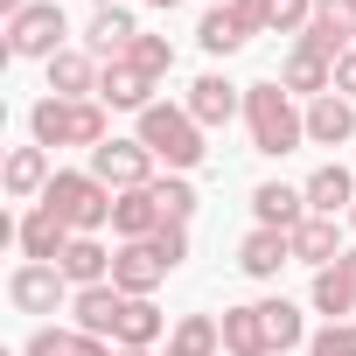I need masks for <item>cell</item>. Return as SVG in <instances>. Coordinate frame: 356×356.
Returning a JSON list of instances; mask_svg holds the SVG:
<instances>
[{"instance_id":"obj_29","label":"cell","mask_w":356,"mask_h":356,"mask_svg":"<svg viewBox=\"0 0 356 356\" xmlns=\"http://www.w3.org/2000/svg\"><path fill=\"white\" fill-rule=\"evenodd\" d=\"M259 321H266V349H273V356H286V349H300V342H307V321H300V307H293L286 293L259 300Z\"/></svg>"},{"instance_id":"obj_41","label":"cell","mask_w":356,"mask_h":356,"mask_svg":"<svg viewBox=\"0 0 356 356\" xmlns=\"http://www.w3.org/2000/svg\"><path fill=\"white\" fill-rule=\"evenodd\" d=\"M147 8H161V15H168V8H175V0H147Z\"/></svg>"},{"instance_id":"obj_30","label":"cell","mask_w":356,"mask_h":356,"mask_svg":"<svg viewBox=\"0 0 356 356\" xmlns=\"http://www.w3.org/2000/svg\"><path fill=\"white\" fill-rule=\"evenodd\" d=\"M196 42H203V56H238V49L252 42V29H245L231 8H210V15L196 22Z\"/></svg>"},{"instance_id":"obj_6","label":"cell","mask_w":356,"mask_h":356,"mask_svg":"<svg viewBox=\"0 0 356 356\" xmlns=\"http://www.w3.org/2000/svg\"><path fill=\"white\" fill-rule=\"evenodd\" d=\"M8 300H15V314H56V307H70V300H77V286H70L56 266L22 259V266L8 273Z\"/></svg>"},{"instance_id":"obj_21","label":"cell","mask_w":356,"mask_h":356,"mask_svg":"<svg viewBox=\"0 0 356 356\" xmlns=\"http://www.w3.org/2000/svg\"><path fill=\"white\" fill-rule=\"evenodd\" d=\"M42 70H49V98H98V77H105V63L91 49H63Z\"/></svg>"},{"instance_id":"obj_10","label":"cell","mask_w":356,"mask_h":356,"mask_svg":"<svg viewBox=\"0 0 356 356\" xmlns=\"http://www.w3.org/2000/svg\"><path fill=\"white\" fill-rule=\"evenodd\" d=\"M307 300H314V314H328V321H356V245H349L335 266L314 273Z\"/></svg>"},{"instance_id":"obj_22","label":"cell","mask_w":356,"mask_h":356,"mask_svg":"<svg viewBox=\"0 0 356 356\" xmlns=\"http://www.w3.org/2000/svg\"><path fill=\"white\" fill-rule=\"evenodd\" d=\"M307 140H314V147H349V140H356V105H349L342 91L314 98V105H307Z\"/></svg>"},{"instance_id":"obj_18","label":"cell","mask_w":356,"mask_h":356,"mask_svg":"<svg viewBox=\"0 0 356 356\" xmlns=\"http://www.w3.org/2000/svg\"><path fill=\"white\" fill-rule=\"evenodd\" d=\"M280 84H286L293 98H307V105H314V98H328V91H335V63H328V56H314L307 42H293V49H286V63H280Z\"/></svg>"},{"instance_id":"obj_4","label":"cell","mask_w":356,"mask_h":356,"mask_svg":"<svg viewBox=\"0 0 356 356\" xmlns=\"http://www.w3.org/2000/svg\"><path fill=\"white\" fill-rule=\"evenodd\" d=\"M112 203H119V196L98 182L91 168H56V182L42 189V210H56L77 238H98V231L112 224Z\"/></svg>"},{"instance_id":"obj_5","label":"cell","mask_w":356,"mask_h":356,"mask_svg":"<svg viewBox=\"0 0 356 356\" xmlns=\"http://www.w3.org/2000/svg\"><path fill=\"white\" fill-rule=\"evenodd\" d=\"M70 49V15L56 8V0H35L29 15L8 22V56L15 63H56Z\"/></svg>"},{"instance_id":"obj_37","label":"cell","mask_w":356,"mask_h":356,"mask_svg":"<svg viewBox=\"0 0 356 356\" xmlns=\"http://www.w3.org/2000/svg\"><path fill=\"white\" fill-rule=\"evenodd\" d=\"M231 15H238L252 35H266V29H273V22H266V0H231Z\"/></svg>"},{"instance_id":"obj_20","label":"cell","mask_w":356,"mask_h":356,"mask_svg":"<svg viewBox=\"0 0 356 356\" xmlns=\"http://www.w3.org/2000/svg\"><path fill=\"white\" fill-rule=\"evenodd\" d=\"M238 266H245L252 280H280V266H293V231H266V224H252L245 245H238Z\"/></svg>"},{"instance_id":"obj_23","label":"cell","mask_w":356,"mask_h":356,"mask_svg":"<svg viewBox=\"0 0 356 356\" xmlns=\"http://www.w3.org/2000/svg\"><path fill=\"white\" fill-rule=\"evenodd\" d=\"M349 245H342V217H307L300 231H293V266H335Z\"/></svg>"},{"instance_id":"obj_12","label":"cell","mask_w":356,"mask_h":356,"mask_svg":"<svg viewBox=\"0 0 356 356\" xmlns=\"http://www.w3.org/2000/svg\"><path fill=\"white\" fill-rule=\"evenodd\" d=\"M168 273H175V266H168L154 245H119V252H112V286L133 293V300H154V286H161Z\"/></svg>"},{"instance_id":"obj_8","label":"cell","mask_w":356,"mask_h":356,"mask_svg":"<svg viewBox=\"0 0 356 356\" xmlns=\"http://www.w3.org/2000/svg\"><path fill=\"white\" fill-rule=\"evenodd\" d=\"M293 42H307L314 56L342 63V56L356 49V0H314V22H307Z\"/></svg>"},{"instance_id":"obj_2","label":"cell","mask_w":356,"mask_h":356,"mask_svg":"<svg viewBox=\"0 0 356 356\" xmlns=\"http://www.w3.org/2000/svg\"><path fill=\"white\" fill-rule=\"evenodd\" d=\"M133 140H140L154 161H168V175H189V168H203V154H210V147H203L210 133L196 126V112H189V105H168V98H154V105L133 119Z\"/></svg>"},{"instance_id":"obj_35","label":"cell","mask_w":356,"mask_h":356,"mask_svg":"<svg viewBox=\"0 0 356 356\" xmlns=\"http://www.w3.org/2000/svg\"><path fill=\"white\" fill-rule=\"evenodd\" d=\"M266 22H273V35H300L314 22V0H266Z\"/></svg>"},{"instance_id":"obj_40","label":"cell","mask_w":356,"mask_h":356,"mask_svg":"<svg viewBox=\"0 0 356 356\" xmlns=\"http://www.w3.org/2000/svg\"><path fill=\"white\" fill-rule=\"evenodd\" d=\"M91 8H126V0H91Z\"/></svg>"},{"instance_id":"obj_9","label":"cell","mask_w":356,"mask_h":356,"mask_svg":"<svg viewBox=\"0 0 356 356\" xmlns=\"http://www.w3.org/2000/svg\"><path fill=\"white\" fill-rule=\"evenodd\" d=\"M189 112H196V126L210 133V126H231V119H245V84H231L224 70H203L196 84H189V98H182Z\"/></svg>"},{"instance_id":"obj_44","label":"cell","mask_w":356,"mask_h":356,"mask_svg":"<svg viewBox=\"0 0 356 356\" xmlns=\"http://www.w3.org/2000/svg\"><path fill=\"white\" fill-rule=\"evenodd\" d=\"M349 231H356V210H349Z\"/></svg>"},{"instance_id":"obj_33","label":"cell","mask_w":356,"mask_h":356,"mask_svg":"<svg viewBox=\"0 0 356 356\" xmlns=\"http://www.w3.org/2000/svg\"><path fill=\"white\" fill-rule=\"evenodd\" d=\"M126 63H140V70H147V77H154V84H161V77H168V70H175V42H168V35H140V42H133V56H126Z\"/></svg>"},{"instance_id":"obj_26","label":"cell","mask_w":356,"mask_h":356,"mask_svg":"<svg viewBox=\"0 0 356 356\" xmlns=\"http://www.w3.org/2000/svg\"><path fill=\"white\" fill-rule=\"evenodd\" d=\"M22 356H119L105 335H84V328H35L29 342H22Z\"/></svg>"},{"instance_id":"obj_7","label":"cell","mask_w":356,"mask_h":356,"mask_svg":"<svg viewBox=\"0 0 356 356\" xmlns=\"http://www.w3.org/2000/svg\"><path fill=\"white\" fill-rule=\"evenodd\" d=\"M91 175L112 189V196H126V189H147L154 182V154L140 147V140H105V147H91Z\"/></svg>"},{"instance_id":"obj_42","label":"cell","mask_w":356,"mask_h":356,"mask_svg":"<svg viewBox=\"0 0 356 356\" xmlns=\"http://www.w3.org/2000/svg\"><path fill=\"white\" fill-rule=\"evenodd\" d=\"M119 356H154V349H119Z\"/></svg>"},{"instance_id":"obj_27","label":"cell","mask_w":356,"mask_h":356,"mask_svg":"<svg viewBox=\"0 0 356 356\" xmlns=\"http://www.w3.org/2000/svg\"><path fill=\"white\" fill-rule=\"evenodd\" d=\"M56 273H63L70 286H105V280H112V252H105L98 238H70L63 259H56Z\"/></svg>"},{"instance_id":"obj_36","label":"cell","mask_w":356,"mask_h":356,"mask_svg":"<svg viewBox=\"0 0 356 356\" xmlns=\"http://www.w3.org/2000/svg\"><path fill=\"white\" fill-rule=\"evenodd\" d=\"M147 245H154V252H161L168 266H182V259H189V224H161V231H154Z\"/></svg>"},{"instance_id":"obj_15","label":"cell","mask_w":356,"mask_h":356,"mask_svg":"<svg viewBox=\"0 0 356 356\" xmlns=\"http://www.w3.org/2000/svg\"><path fill=\"white\" fill-rule=\"evenodd\" d=\"M314 210H307V189H293V182H259L252 189V224H266V231H300Z\"/></svg>"},{"instance_id":"obj_25","label":"cell","mask_w":356,"mask_h":356,"mask_svg":"<svg viewBox=\"0 0 356 356\" xmlns=\"http://www.w3.org/2000/svg\"><path fill=\"white\" fill-rule=\"evenodd\" d=\"M161 335H175L168 314H161L154 300H133V293H126V314H119V328H112V349H154Z\"/></svg>"},{"instance_id":"obj_16","label":"cell","mask_w":356,"mask_h":356,"mask_svg":"<svg viewBox=\"0 0 356 356\" xmlns=\"http://www.w3.org/2000/svg\"><path fill=\"white\" fill-rule=\"evenodd\" d=\"M0 182H8V196H15V203H42V189L56 182L49 147H35V140H29V147H15V154H8V168H0Z\"/></svg>"},{"instance_id":"obj_39","label":"cell","mask_w":356,"mask_h":356,"mask_svg":"<svg viewBox=\"0 0 356 356\" xmlns=\"http://www.w3.org/2000/svg\"><path fill=\"white\" fill-rule=\"evenodd\" d=\"M29 8H35V0H0V15H8V22H15V15H29Z\"/></svg>"},{"instance_id":"obj_19","label":"cell","mask_w":356,"mask_h":356,"mask_svg":"<svg viewBox=\"0 0 356 356\" xmlns=\"http://www.w3.org/2000/svg\"><path fill=\"white\" fill-rule=\"evenodd\" d=\"M161 224H168V217H161V203H154V182H147V189H126V196L112 203V238H119V245H147Z\"/></svg>"},{"instance_id":"obj_28","label":"cell","mask_w":356,"mask_h":356,"mask_svg":"<svg viewBox=\"0 0 356 356\" xmlns=\"http://www.w3.org/2000/svg\"><path fill=\"white\" fill-rule=\"evenodd\" d=\"M161 356H224V321L217 314H182Z\"/></svg>"},{"instance_id":"obj_38","label":"cell","mask_w":356,"mask_h":356,"mask_svg":"<svg viewBox=\"0 0 356 356\" xmlns=\"http://www.w3.org/2000/svg\"><path fill=\"white\" fill-rule=\"evenodd\" d=\"M335 91H342V98H349V105H356V49H349V56H342V63H335Z\"/></svg>"},{"instance_id":"obj_17","label":"cell","mask_w":356,"mask_h":356,"mask_svg":"<svg viewBox=\"0 0 356 356\" xmlns=\"http://www.w3.org/2000/svg\"><path fill=\"white\" fill-rule=\"evenodd\" d=\"M300 189H307V210H314V217H349V210H356V175H349L342 161H321Z\"/></svg>"},{"instance_id":"obj_13","label":"cell","mask_w":356,"mask_h":356,"mask_svg":"<svg viewBox=\"0 0 356 356\" xmlns=\"http://www.w3.org/2000/svg\"><path fill=\"white\" fill-rule=\"evenodd\" d=\"M147 29L133 22V8H98L91 15V29H84V49L98 56V63H119V56H133V42H140Z\"/></svg>"},{"instance_id":"obj_24","label":"cell","mask_w":356,"mask_h":356,"mask_svg":"<svg viewBox=\"0 0 356 356\" xmlns=\"http://www.w3.org/2000/svg\"><path fill=\"white\" fill-rule=\"evenodd\" d=\"M70 314H77L84 335H105V342H112V328H119V314H126V293H119L112 280H105V286H77Z\"/></svg>"},{"instance_id":"obj_11","label":"cell","mask_w":356,"mask_h":356,"mask_svg":"<svg viewBox=\"0 0 356 356\" xmlns=\"http://www.w3.org/2000/svg\"><path fill=\"white\" fill-rule=\"evenodd\" d=\"M70 238H77V231H70L56 210H42V203H29V217L15 224V245H22V259H35V266H56Z\"/></svg>"},{"instance_id":"obj_31","label":"cell","mask_w":356,"mask_h":356,"mask_svg":"<svg viewBox=\"0 0 356 356\" xmlns=\"http://www.w3.org/2000/svg\"><path fill=\"white\" fill-rule=\"evenodd\" d=\"M224 356H273V349H266L259 300H252V307H224Z\"/></svg>"},{"instance_id":"obj_34","label":"cell","mask_w":356,"mask_h":356,"mask_svg":"<svg viewBox=\"0 0 356 356\" xmlns=\"http://www.w3.org/2000/svg\"><path fill=\"white\" fill-rule=\"evenodd\" d=\"M307 356H356V321H321L307 335Z\"/></svg>"},{"instance_id":"obj_32","label":"cell","mask_w":356,"mask_h":356,"mask_svg":"<svg viewBox=\"0 0 356 356\" xmlns=\"http://www.w3.org/2000/svg\"><path fill=\"white\" fill-rule=\"evenodd\" d=\"M154 203H161L168 224H189L196 217V182L189 175H154Z\"/></svg>"},{"instance_id":"obj_3","label":"cell","mask_w":356,"mask_h":356,"mask_svg":"<svg viewBox=\"0 0 356 356\" xmlns=\"http://www.w3.org/2000/svg\"><path fill=\"white\" fill-rule=\"evenodd\" d=\"M29 133H35V147H105L112 140V112L98 98H35L29 105Z\"/></svg>"},{"instance_id":"obj_43","label":"cell","mask_w":356,"mask_h":356,"mask_svg":"<svg viewBox=\"0 0 356 356\" xmlns=\"http://www.w3.org/2000/svg\"><path fill=\"white\" fill-rule=\"evenodd\" d=\"M210 8H231V0H210Z\"/></svg>"},{"instance_id":"obj_1","label":"cell","mask_w":356,"mask_h":356,"mask_svg":"<svg viewBox=\"0 0 356 356\" xmlns=\"http://www.w3.org/2000/svg\"><path fill=\"white\" fill-rule=\"evenodd\" d=\"M245 133L266 161H280V154H293L307 140V105L280 77H259V84H245Z\"/></svg>"},{"instance_id":"obj_14","label":"cell","mask_w":356,"mask_h":356,"mask_svg":"<svg viewBox=\"0 0 356 356\" xmlns=\"http://www.w3.org/2000/svg\"><path fill=\"white\" fill-rule=\"evenodd\" d=\"M98 105H105V112H133V119H140V112L154 105V77H147L140 63H126V56H119V63H105V77H98Z\"/></svg>"}]
</instances>
